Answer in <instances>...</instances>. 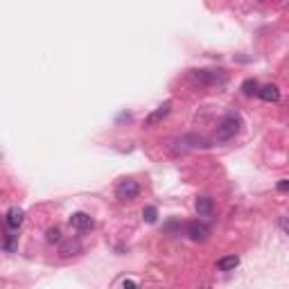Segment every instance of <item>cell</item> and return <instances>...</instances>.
Segmentation results:
<instances>
[{"mask_svg":"<svg viewBox=\"0 0 289 289\" xmlns=\"http://www.w3.org/2000/svg\"><path fill=\"white\" fill-rule=\"evenodd\" d=\"M240 118L237 115H226L222 122L217 124V131H215V140H219V143H228L230 138H235L237 133H240Z\"/></svg>","mask_w":289,"mask_h":289,"instance_id":"cell-1","label":"cell"},{"mask_svg":"<svg viewBox=\"0 0 289 289\" xmlns=\"http://www.w3.org/2000/svg\"><path fill=\"white\" fill-rule=\"evenodd\" d=\"M138 195H140V185H138V181H133V179H124L115 185V197L120 201H131Z\"/></svg>","mask_w":289,"mask_h":289,"instance_id":"cell-2","label":"cell"},{"mask_svg":"<svg viewBox=\"0 0 289 289\" xmlns=\"http://www.w3.org/2000/svg\"><path fill=\"white\" fill-rule=\"evenodd\" d=\"M185 235H188L192 242H206L208 235H210V228L203 222H190L185 226Z\"/></svg>","mask_w":289,"mask_h":289,"instance_id":"cell-3","label":"cell"},{"mask_svg":"<svg viewBox=\"0 0 289 289\" xmlns=\"http://www.w3.org/2000/svg\"><path fill=\"white\" fill-rule=\"evenodd\" d=\"M169 109H172V102H165V104H161L158 109H154L145 118V127H156L158 122H163L169 115Z\"/></svg>","mask_w":289,"mask_h":289,"instance_id":"cell-4","label":"cell"},{"mask_svg":"<svg viewBox=\"0 0 289 289\" xmlns=\"http://www.w3.org/2000/svg\"><path fill=\"white\" fill-rule=\"evenodd\" d=\"M23 219H25V213H23V208H18V206H11L7 215H5V224H7L9 230H18L23 226Z\"/></svg>","mask_w":289,"mask_h":289,"instance_id":"cell-5","label":"cell"},{"mask_svg":"<svg viewBox=\"0 0 289 289\" xmlns=\"http://www.w3.org/2000/svg\"><path fill=\"white\" fill-rule=\"evenodd\" d=\"M70 226L75 230H90L95 226V222H93V217L86 215V213H72L70 215Z\"/></svg>","mask_w":289,"mask_h":289,"instance_id":"cell-6","label":"cell"},{"mask_svg":"<svg viewBox=\"0 0 289 289\" xmlns=\"http://www.w3.org/2000/svg\"><path fill=\"white\" fill-rule=\"evenodd\" d=\"M258 98L262 102H278L280 100V90L276 84H264V86H260L258 90Z\"/></svg>","mask_w":289,"mask_h":289,"instance_id":"cell-7","label":"cell"},{"mask_svg":"<svg viewBox=\"0 0 289 289\" xmlns=\"http://www.w3.org/2000/svg\"><path fill=\"white\" fill-rule=\"evenodd\" d=\"M195 208H197V215H199V217H208V215H213V199L210 197H199Z\"/></svg>","mask_w":289,"mask_h":289,"instance_id":"cell-8","label":"cell"},{"mask_svg":"<svg viewBox=\"0 0 289 289\" xmlns=\"http://www.w3.org/2000/svg\"><path fill=\"white\" fill-rule=\"evenodd\" d=\"M79 251H82V244H79V240H68L66 244H61L59 256H61V258H70V256H77Z\"/></svg>","mask_w":289,"mask_h":289,"instance_id":"cell-9","label":"cell"},{"mask_svg":"<svg viewBox=\"0 0 289 289\" xmlns=\"http://www.w3.org/2000/svg\"><path fill=\"white\" fill-rule=\"evenodd\" d=\"M237 264H240V258L237 256H226L217 260V269L219 271H235Z\"/></svg>","mask_w":289,"mask_h":289,"instance_id":"cell-10","label":"cell"},{"mask_svg":"<svg viewBox=\"0 0 289 289\" xmlns=\"http://www.w3.org/2000/svg\"><path fill=\"white\" fill-rule=\"evenodd\" d=\"M242 90H244V95H258L260 86H258L256 79H246V82L242 84Z\"/></svg>","mask_w":289,"mask_h":289,"instance_id":"cell-11","label":"cell"},{"mask_svg":"<svg viewBox=\"0 0 289 289\" xmlns=\"http://www.w3.org/2000/svg\"><path fill=\"white\" fill-rule=\"evenodd\" d=\"M143 217H145V222H147V224H154L156 219H158V210H156L154 206H147L145 210H143Z\"/></svg>","mask_w":289,"mask_h":289,"instance_id":"cell-12","label":"cell"},{"mask_svg":"<svg viewBox=\"0 0 289 289\" xmlns=\"http://www.w3.org/2000/svg\"><path fill=\"white\" fill-rule=\"evenodd\" d=\"M16 248V235H11V233H7V237H5V251L7 253H11Z\"/></svg>","mask_w":289,"mask_h":289,"instance_id":"cell-13","label":"cell"},{"mask_svg":"<svg viewBox=\"0 0 289 289\" xmlns=\"http://www.w3.org/2000/svg\"><path fill=\"white\" fill-rule=\"evenodd\" d=\"M61 240V230L59 228H50L48 230V242H59Z\"/></svg>","mask_w":289,"mask_h":289,"instance_id":"cell-14","label":"cell"},{"mask_svg":"<svg viewBox=\"0 0 289 289\" xmlns=\"http://www.w3.org/2000/svg\"><path fill=\"white\" fill-rule=\"evenodd\" d=\"M278 224H280V228L289 235V215H287V217H280V219H278Z\"/></svg>","mask_w":289,"mask_h":289,"instance_id":"cell-15","label":"cell"},{"mask_svg":"<svg viewBox=\"0 0 289 289\" xmlns=\"http://www.w3.org/2000/svg\"><path fill=\"white\" fill-rule=\"evenodd\" d=\"M122 287H138V280H131V278H124L122 282H120Z\"/></svg>","mask_w":289,"mask_h":289,"instance_id":"cell-16","label":"cell"},{"mask_svg":"<svg viewBox=\"0 0 289 289\" xmlns=\"http://www.w3.org/2000/svg\"><path fill=\"white\" fill-rule=\"evenodd\" d=\"M278 188H280V190H289V179H287V181H280Z\"/></svg>","mask_w":289,"mask_h":289,"instance_id":"cell-17","label":"cell"}]
</instances>
